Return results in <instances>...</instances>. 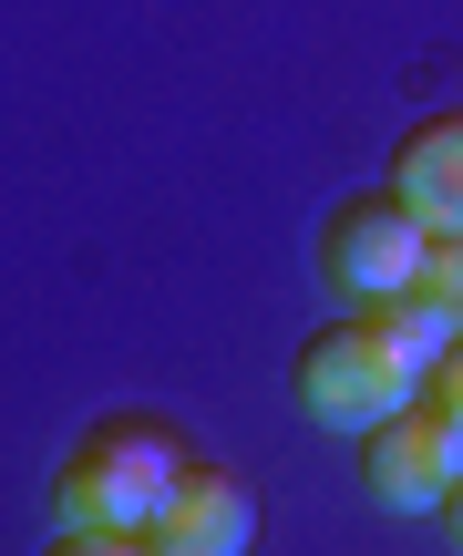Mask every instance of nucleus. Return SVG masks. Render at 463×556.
Returning a JSON list of instances; mask_svg holds the SVG:
<instances>
[{"mask_svg":"<svg viewBox=\"0 0 463 556\" xmlns=\"http://www.w3.org/2000/svg\"><path fill=\"white\" fill-rule=\"evenodd\" d=\"M185 464H196V443L155 413L93 422L52 475V546H144V526L165 516Z\"/></svg>","mask_w":463,"mask_h":556,"instance_id":"f257e3e1","label":"nucleus"},{"mask_svg":"<svg viewBox=\"0 0 463 556\" xmlns=\"http://www.w3.org/2000/svg\"><path fill=\"white\" fill-rule=\"evenodd\" d=\"M288 381H299V402L330 422V433H371L382 413H402V402L433 381V361L412 351V340H391L371 309H350L340 330H320L299 361H288Z\"/></svg>","mask_w":463,"mask_h":556,"instance_id":"f03ea898","label":"nucleus"},{"mask_svg":"<svg viewBox=\"0 0 463 556\" xmlns=\"http://www.w3.org/2000/svg\"><path fill=\"white\" fill-rule=\"evenodd\" d=\"M423 248H433V227L412 217V206L391 197V176H382L371 197H350L340 217L320 227V278L350 299V309H371V299H391V289L423 278Z\"/></svg>","mask_w":463,"mask_h":556,"instance_id":"7ed1b4c3","label":"nucleus"},{"mask_svg":"<svg viewBox=\"0 0 463 556\" xmlns=\"http://www.w3.org/2000/svg\"><path fill=\"white\" fill-rule=\"evenodd\" d=\"M453 475H463V422L433 392H412L402 413H382L361 433V484L391 505V516H443Z\"/></svg>","mask_w":463,"mask_h":556,"instance_id":"20e7f679","label":"nucleus"},{"mask_svg":"<svg viewBox=\"0 0 463 556\" xmlns=\"http://www.w3.org/2000/svg\"><path fill=\"white\" fill-rule=\"evenodd\" d=\"M258 546V495H247V475H227V464H185L176 495H165V516L144 526V556H247Z\"/></svg>","mask_w":463,"mask_h":556,"instance_id":"39448f33","label":"nucleus"},{"mask_svg":"<svg viewBox=\"0 0 463 556\" xmlns=\"http://www.w3.org/2000/svg\"><path fill=\"white\" fill-rule=\"evenodd\" d=\"M391 197L433 227V238H463V114H423L391 155Z\"/></svg>","mask_w":463,"mask_h":556,"instance_id":"423d86ee","label":"nucleus"},{"mask_svg":"<svg viewBox=\"0 0 463 556\" xmlns=\"http://www.w3.org/2000/svg\"><path fill=\"white\" fill-rule=\"evenodd\" d=\"M412 289H423L433 309L453 319V340H463V238H433V248H423V278H412Z\"/></svg>","mask_w":463,"mask_h":556,"instance_id":"0eeeda50","label":"nucleus"},{"mask_svg":"<svg viewBox=\"0 0 463 556\" xmlns=\"http://www.w3.org/2000/svg\"><path fill=\"white\" fill-rule=\"evenodd\" d=\"M423 392H433V402H443V413L463 422V340H453L443 361H433V381H423Z\"/></svg>","mask_w":463,"mask_h":556,"instance_id":"6e6552de","label":"nucleus"},{"mask_svg":"<svg viewBox=\"0 0 463 556\" xmlns=\"http://www.w3.org/2000/svg\"><path fill=\"white\" fill-rule=\"evenodd\" d=\"M443 516H453V526H443V536L463 546V475H453V495H443Z\"/></svg>","mask_w":463,"mask_h":556,"instance_id":"1a4fd4ad","label":"nucleus"}]
</instances>
